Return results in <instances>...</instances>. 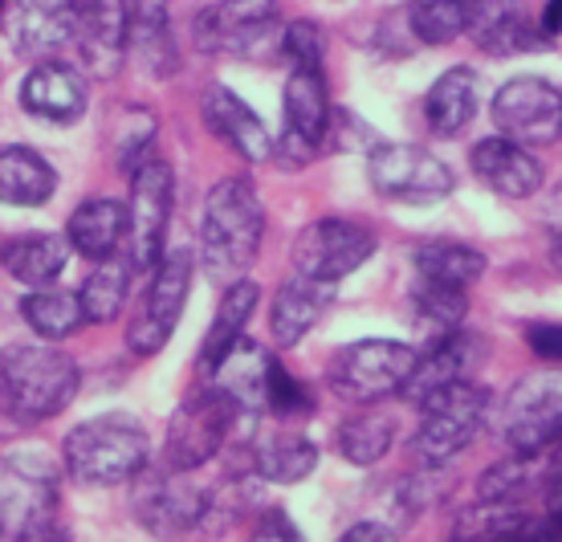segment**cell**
<instances>
[{"label":"cell","instance_id":"1","mask_svg":"<svg viewBox=\"0 0 562 542\" xmlns=\"http://www.w3.org/2000/svg\"><path fill=\"white\" fill-rule=\"evenodd\" d=\"M0 539L66 542L61 527V469L42 449L0 453Z\"/></svg>","mask_w":562,"mask_h":542},{"label":"cell","instance_id":"2","mask_svg":"<svg viewBox=\"0 0 562 542\" xmlns=\"http://www.w3.org/2000/svg\"><path fill=\"white\" fill-rule=\"evenodd\" d=\"M266 236V209L261 196L245 176L212 184L200 217V262L212 281H237L261 253Z\"/></svg>","mask_w":562,"mask_h":542},{"label":"cell","instance_id":"3","mask_svg":"<svg viewBox=\"0 0 562 542\" xmlns=\"http://www.w3.org/2000/svg\"><path fill=\"white\" fill-rule=\"evenodd\" d=\"M78 391V363L45 343H13L0 355V396L21 424L57 417Z\"/></svg>","mask_w":562,"mask_h":542},{"label":"cell","instance_id":"4","mask_svg":"<svg viewBox=\"0 0 562 542\" xmlns=\"http://www.w3.org/2000/svg\"><path fill=\"white\" fill-rule=\"evenodd\" d=\"M151 445L139 420L131 417H99L86 420L66 436V469L86 486H123L147 469Z\"/></svg>","mask_w":562,"mask_h":542},{"label":"cell","instance_id":"5","mask_svg":"<svg viewBox=\"0 0 562 542\" xmlns=\"http://www.w3.org/2000/svg\"><path fill=\"white\" fill-rule=\"evenodd\" d=\"M367 180L383 200L412 204V209L440 204L457 188L452 167L428 147H416V143H375L367 152Z\"/></svg>","mask_w":562,"mask_h":542},{"label":"cell","instance_id":"6","mask_svg":"<svg viewBox=\"0 0 562 542\" xmlns=\"http://www.w3.org/2000/svg\"><path fill=\"white\" fill-rule=\"evenodd\" d=\"M490 391L473 384V379H461V384L428 396L420 403V424H416V436H412L416 457L428 461V465H445L457 453H464L477 441L481 424L490 417Z\"/></svg>","mask_w":562,"mask_h":542},{"label":"cell","instance_id":"7","mask_svg":"<svg viewBox=\"0 0 562 542\" xmlns=\"http://www.w3.org/2000/svg\"><path fill=\"white\" fill-rule=\"evenodd\" d=\"M281 25L273 0H221L196 13V45L204 54L266 62L281 54Z\"/></svg>","mask_w":562,"mask_h":542},{"label":"cell","instance_id":"8","mask_svg":"<svg viewBox=\"0 0 562 542\" xmlns=\"http://www.w3.org/2000/svg\"><path fill=\"white\" fill-rule=\"evenodd\" d=\"M497 432L521 457H542L562 441V367L518 379L497 412Z\"/></svg>","mask_w":562,"mask_h":542},{"label":"cell","instance_id":"9","mask_svg":"<svg viewBox=\"0 0 562 542\" xmlns=\"http://www.w3.org/2000/svg\"><path fill=\"white\" fill-rule=\"evenodd\" d=\"M281 119L285 131L273 140V159L281 167H306L330 140V90H326L323 66H290L285 95H281Z\"/></svg>","mask_w":562,"mask_h":542},{"label":"cell","instance_id":"10","mask_svg":"<svg viewBox=\"0 0 562 542\" xmlns=\"http://www.w3.org/2000/svg\"><path fill=\"white\" fill-rule=\"evenodd\" d=\"M171 204H176V176L164 155H147L131 172L127 200V257L135 269H155L168 245Z\"/></svg>","mask_w":562,"mask_h":542},{"label":"cell","instance_id":"11","mask_svg":"<svg viewBox=\"0 0 562 542\" xmlns=\"http://www.w3.org/2000/svg\"><path fill=\"white\" fill-rule=\"evenodd\" d=\"M240 408L233 396L221 388H204L180 403V412L168 424V445H164V465L168 473H192L204 461H212L225 449L228 432L237 424Z\"/></svg>","mask_w":562,"mask_h":542},{"label":"cell","instance_id":"12","mask_svg":"<svg viewBox=\"0 0 562 542\" xmlns=\"http://www.w3.org/2000/svg\"><path fill=\"white\" fill-rule=\"evenodd\" d=\"M497 135L526 147H550L562 140V86L542 74H518L497 86L490 98Z\"/></svg>","mask_w":562,"mask_h":542},{"label":"cell","instance_id":"13","mask_svg":"<svg viewBox=\"0 0 562 542\" xmlns=\"http://www.w3.org/2000/svg\"><path fill=\"white\" fill-rule=\"evenodd\" d=\"M416 355L408 343L395 339H359L351 347H342L330 363V384L338 396L359 403H380L395 391H404L412 379Z\"/></svg>","mask_w":562,"mask_h":542},{"label":"cell","instance_id":"14","mask_svg":"<svg viewBox=\"0 0 562 542\" xmlns=\"http://www.w3.org/2000/svg\"><path fill=\"white\" fill-rule=\"evenodd\" d=\"M192 274H196V262H192L188 250L164 253V262L155 265L151 286H147L139 310H135V319L127 327V347L139 360L159 355L171 343L183 307H188V294H192Z\"/></svg>","mask_w":562,"mask_h":542},{"label":"cell","instance_id":"15","mask_svg":"<svg viewBox=\"0 0 562 542\" xmlns=\"http://www.w3.org/2000/svg\"><path fill=\"white\" fill-rule=\"evenodd\" d=\"M380 250V236L359 221H342V217H323V221L306 224L294 241V269L310 281H326L338 286L351 278L355 269H363Z\"/></svg>","mask_w":562,"mask_h":542},{"label":"cell","instance_id":"16","mask_svg":"<svg viewBox=\"0 0 562 542\" xmlns=\"http://www.w3.org/2000/svg\"><path fill=\"white\" fill-rule=\"evenodd\" d=\"M74 45L86 70L114 78L131 54V9L127 0H78Z\"/></svg>","mask_w":562,"mask_h":542},{"label":"cell","instance_id":"17","mask_svg":"<svg viewBox=\"0 0 562 542\" xmlns=\"http://www.w3.org/2000/svg\"><path fill=\"white\" fill-rule=\"evenodd\" d=\"M469 167L493 196H506V200H530L547 180V167L538 164L535 147L514 143L506 135H490V140L473 143Z\"/></svg>","mask_w":562,"mask_h":542},{"label":"cell","instance_id":"18","mask_svg":"<svg viewBox=\"0 0 562 542\" xmlns=\"http://www.w3.org/2000/svg\"><path fill=\"white\" fill-rule=\"evenodd\" d=\"M204 123L216 140H225L245 164H269L273 159V135L266 131L261 114L228 86H209L204 95Z\"/></svg>","mask_w":562,"mask_h":542},{"label":"cell","instance_id":"19","mask_svg":"<svg viewBox=\"0 0 562 542\" xmlns=\"http://www.w3.org/2000/svg\"><path fill=\"white\" fill-rule=\"evenodd\" d=\"M21 107L42 123H78L86 114V78L61 62H42L21 82Z\"/></svg>","mask_w":562,"mask_h":542},{"label":"cell","instance_id":"20","mask_svg":"<svg viewBox=\"0 0 562 542\" xmlns=\"http://www.w3.org/2000/svg\"><path fill=\"white\" fill-rule=\"evenodd\" d=\"M473 355H477V343H473V334L464 331V327L449 334H432V343L424 347V355H416V367H412V379L404 384V396L412 403H424L436 391L469 379Z\"/></svg>","mask_w":562,"mask_h":542},{"label":"cell","instance_id":"21","mask_svg":"<svg viewBox=\"0 0 562 542\" xmlns=\"http://www.w3.org/2000/svg\"><path fill=\"white\" fill-rule=\"evenodd\" d=\"M481 74L473 66H452L424 95V123L440 140H457L481 111Z\"/></svg>","mask_w":562,"mask_h":542},{"label":"cell","instance_id":"22","mask_svg":"<svg viewBox=\"0 0 562 542\" xmlns=\"http://www.w3.org/2000/svg\"><path fill=\"white\" fill-rule=\"evenodd\" d=\"M469 37L490 57L530 54V49L547 45L538 21H530V13L521 9V0H485L469 25Z\"/></svg>","mask_w":562,"mask_h":542},{"label":"cell","instance_id":"23","mask_svg":"<svg viewBox=\"0 0 562 542\" xmlns=\"http://www.w3.org/2000/svg\"><path fill=\"white\" fill-rule=\"evenodd\" d=\"M330 302H335V286H326V281H310L302 274L281 281V290L273 294V307H269L273 343L278 347H297L330 310Z\"/></svg>","mask_w":562,"mask_h":542},{"label":"cell","instance_id":"24","mask_svg":"<svg viewBox=\"0 0 562 542\" xmlns=\"http://www.w3.org/2000/svg\"><path fill=\"white\" fill-rule=\"evenodd\" d=\"M139 518L143 527L159 534V539H176L183 530H192L196 522H204L209 515V489H196V486H180V482H171V477H155L151 486L139 494Z\"/></svg>","mask_w":562,"mask_h":542},{"label":"cell","instance_id":"25","mask_svg":"<svg viewBox=\"0 0 562 542\" xmlns=\"http://www.w3.org/2000/svg\"><path fill=\"white\" fill-rule=\"evenodd\" d=\"M66 241L74 253H82L86 262H106L123 250L127 241V204L111 196H90L74 209L66 224Z\"/></svg>","mask_w":562,"mask_h":542},{"label":"cell","instance_id":"26","mask_svg":"<svg viewBox=\"0 0 562 542\" xmlns=\"http://www.w3.org/2000/svg\"><path fill=\"white\" fill-rule=\"evenodd\" d=\"M74 21H78V0H16V49L33 57L57 54L61 45L74 42Z\"/></svg>","mask_w":562,"mask_h":542},{"label":"cell","instance_id":"27","mask_svg":"<svg viewBox=\"0 0 562 542\" xmlns=\"http://www.w3.org/2000/svg\"><path fill=\"white\" fill-rule=\"evenodd\" d=\"M257 302H261L257 281L237 278L225 286V298H221V307H216V319H212L209 334H204V343H200V372H204V376H212V372L225 363L228 351L245 339V327L254 319Z\"/></svg>","mask_w":562,"mask_h":542},{"label":"cell","instance_id":"28","mask_svg":"<svg viewBox=\"0 0 562 542\" xmlns=\"http://www.w3.org/2000/svg\"><path fill=\"white\" fill-rule=\"evenodd\" d=\"M57 192V172L33 147H0V204L9 209H42Z\"/></svg>","mask_w":562,"mask_h":542},{"label":"cell","instance_id":"29","mask_svg":"<svg viewBox=\"0 0 562 542\" xmlns=\"http://www.w3.org/2000/svg\"><path fill=\"white\" fill-rule=\"evenodd\" d=\"M70 241L57 233H25L0 245V265L9 269V278L21 286L37 290V286H54L61 278V269L70 262Z\"/></svg>","mask_w":562,"mask_h":542},{"label":"cell","instance_id":"30","mask_svg":"<svg viewBox=\"0 0 562 542\" xmlns=\"http://www.w3.org/2000/svg\"><path fill=\"white\" fill-rule=\"evenodd\" d=\"M131 9V54L155 78H168L180 66L176 37H171L168 0H127Z\"/></svg>","mask_w":562,"mask_h":542},{"label":"cell","instance_id":"31","mask_svg":"<svg viewBox=\"0 0 562 542\" xmlns=\"http://www.w3.org/2000/svg\"><path fill=\"white\" fill-rule=\"evenodd\" d=\"M249 461H254V473L266 477V482H278V486H294L302 477L314 473L318 465V449L310 436L294 429H278L257 436L254 449H249Z\"/></svg>","mask_w":562,"mask_h":542},{"label":"cell","instance_id":"32","mask_svg":"<svg viewBox=\"0 0 562 542\" xmlns=\"http://www.w3.org/2000/svg\"><path fill=\"white\" fill-rule=\"evenodd\" d=\"M269 360H273V355H266L257 343H245V339H240L237 347L225 355V363L212 372V376H216V388L228 391L240 412H266Z\"/></svg>","mask_w":562,"mask_h":542},{"label":"cell","instance_id":"33","mask_svg":"<svg viewBox=\"0 0 562 542\" xmlns=\"http://www.w3.org/2000/svg\"><path fill=\"white\" fill-rule=\"evenodd\" d=\"M21 319L29 322V331L45 339V343H61L86 327L82 298L70 290H57V286H37L21 298Z\"/></svg>","mask_w":562,"mask_h":542},{"label":"cell","instance_id":"34","mask_svg":"<svg viewBox=\"0 0 562 542\" xmlns=\"http://www.w3.org/2000/svg\"><path fill=\"white\" fill-rule=\"evenodd\" d=\"M485 274V253L464 245V241H424L416 250V278L452 286V290H473V281Z\"/></svg>","mask_w":562,"mask_h":542},{"label":"cell","instance_id":"35","mask_svg":"<svg viewBox=\"0 0 562 542\" xmlns=\"http://www.w3.org/2000/svg\"><path fill=\"white\" fill-rule=\"evenodd\" d=\"M485 0H412L408 29L424 45H449L469 33Z\"/></svg>","mask_w":562,"mask_h":542},{"label":"cell","instance_id":"36","mask_svg":"<svg viewBox=\"0 0 562 542\" xmlns=\"http://www.w3.org/2000/svg\"><path fill=\"white\" fill-rule=\"evenodd\" d=\"M131 274H135V265L131 257H106V262H94L90 269V278L82 281V310H86V322H114L119 319V310L127 302V290H131Z\"/></svg>","mask_w":562,"mask_h":542},{"label":"cell","instance_id":"37","mask_svg":"<svg viewBox=\"0 0 562 542\" xmlns=\"http://www.w3.org/2000/svg\"><path fill=\"white\" fill-rule=\"evenodd\" d=\"M392 441H395V420L392 412H380V408L355 412L338 429V453L351 461V465H375L380 457H387Z\"/></svg>","mask_w":562,"mask_h":542},{"label":"cell","instance_id":"38","mask_svg":"<svg viewBox=\"0 0 562 542\" xmlns=\"http://www.w3.org/2000/svg\"><path fill=\"white\" fill-rule=\"evenodd\" d=\"M314 408V396L306 391L302 379H294L278 360H269V379H266V412L281 420H297Z\"/></svg>","mask_w":562,"mask_h":542},{"label":"cell","instance_id":"39","mask_svg":"<svg viewBox=\"0 0 562 542\" xmlns=\"http://www.w3.org/2000/svg\"><path fill=\"white\" fill-rule=\"evenodd\" d=\"M281 57L290 66H323L326 62V37L314 21H290L281 33Z\"/></svg>","mask_w":562,"mask_h":542},{"label":"cell","instance_id":"40","mask_svg":"<svg viewBox=\"0 0 562 542\" xmlns=\"http://www.w3.org/2000/svg\"><path fill=\"white\" fill-rule=\"evenodd\" d=\"M526 347L550 367H562V322H530L526 327Z\"/></svg>","mask_w":562,"mask_h":542},{"label":"cell","instance_id":"41","mask_svg":"<svg viewBox=\"0 0 562 542\" xmlns=\"http://www.w3.org/2000/svg\"><path fill=\"white\" fill-rule=\"evenodd\" d=\"M249 542H306V539H302V530L281 515V510H269V515L257 522L254 539H249Z\"/></svg>","mask_w":562,"mask_h":542},{"label":"cell","instance_id":"42","mask_svg":"<svg viewBox=\"0 0 562 542\" xmlns=\"http://www.w3.org/2000/svg\"><path fill=\"white\" fill-rule=\"evenodd\" d=\"M338 542H400V539H395V530L383 527V522H355Z\"/></svg>","mask_w":562,"mask_h":542},{"label":"cell","instance_id":"43","mask_svg":"<svg viewBox=\"0 0 562 542\" xmlns=\"http://www.w3.org/2000/svg\"><path fill=\"white\" fill-rule=\"evenodd\" d=\"M538 29H542V37H559L562 33V0H547L542 4V16H538Z\"/></svg>","mask_w":562,"mask_h":542},{"label":"cell","instance_id":"44","mask_svg":"<svg viewBox=\"0 0 562 542\" xmlns=\"http://www.w3.org/2000/svg\"><path fill=\"white\" fill-rule=\"evenodd\" d=\"M550 257H554V265L562 269V229L554 233V241H550Z\"/></svg>","mask_w":562,"mask_h":542},{"label":"cell","instance_id":"45","mask_svg":"<svg viewBox=\"0 0 562 542\" xmlns=\"http://www.w3.org/2000/svg\"><path fill=\"white\" fill-rule=\"evenodd\" d=\"M4 13H9V0H0V21H4Z\"/></svg>","mask_w":562,"mask_h":542}]
</instances>
